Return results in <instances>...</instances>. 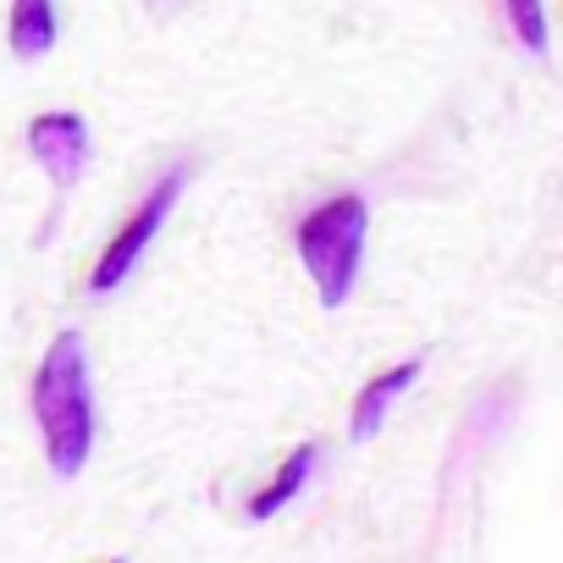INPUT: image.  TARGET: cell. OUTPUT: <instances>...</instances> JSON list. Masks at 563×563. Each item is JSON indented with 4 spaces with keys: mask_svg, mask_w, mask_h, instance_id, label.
<instances>
[{
    "mask_svg": "<svg viewBox=\"0 0 563 563\" xmlns=\"http://www.w3.org/2000/svg\"><path fill=\"white\" fill-rule=\"evenodd\" d=\"M34 420L56 475H78L95 448V387L78 332H56L34 371Z\"/></svg>",
    "mask_w": 563,
    "mask_h": 563,
    "instance_id": "obj_1",
    "label": "cell"
},
{
    "mask_svg": "<svg viewBox=\"0 0 563 563\" xmlns=\"http://www.w3.org/2000/svg\"><path fill=\"white\" fill-rule=\"evenodd\" d=\"M365 238H371V205L360 194H338L299 221L294 243L327 310H343V299L354 294V276L365 265Z\"/></svg>",
    "mask_w": 563,
    "mask_h": 563,
    "instance_id": "obj_2",
    "label": "cell"
},
{
    "mask_svg": "<svg viewBox=\"0 0 563 563\" xmlns=\"http://www.w3.org/2000/svg\"><path fill=\"white\" fill-rule=\"evenodd\" d=\"M183 183H188V166H172L150 194H144V205L117 227V238L106 243V254H100V265H95V276H89V294L95 299H106V294H117L122 282L133 276V265L144 260V249L155 243V232L166 227V216H172V205H177V194H183Z\"/></svg>",
    "mask_w": 563,
    "mask_h": 563,
    "instance_id": "obj_3",
    "label": "cell"
},
{
    "mask_svg": "<svg viewBox=\"0 0 563 563\" xmlns=\"http://www.w3.org/2000/svg\"><path fill=\"white\" fill-rule=\"evenodd\" d=\"M29 155L45 166V177L56 188H73L84 177V161H89V122L73 117V111H51V117H34L29 128Z\"/></svg>",
    "mask_w": 563,
    "mask_h": 563,
    "instance_id": "obj_4",
    "label": "cell"
},
{
    "mask_svg": "<svg viewBox=\"0 0 563 563\" xmlns=\"http://www.w3.org/2000/svg\"><path fill=\"white\" fill-rule=\"evenodd\" d=\"M420 365L426 360H404V365H393V371H382L376 382H365V393L354 398V442H371L376 431H382V420H387V409L420 382Z\"/></svg>",
    "mask_w": 563,
    "mask_h": 563,
    "instance_id": "obj_5",
    "label": "cell"
},
{
    "mask_svg": "<svg viewBox=\"0 0 563 563\" xmlns=\"http://www.w3.org/2000/svg\"><path fill=\"white\" fill-rule=\"evenodd\" d=\"M316 464H321V448L316 442H305V448H294L288 459H282V470L271 475V486L265 492H254L249 497V519H276L282 508H288L305 486H310V475H316Z\"/></svg>",
    "mask_w": 563,
    "mask_h": 563,
    "instance_id": "obj_6",
    "label": "cell"
},
{
    "mask_svg": "<svg viewBox=\"0 0 563 563\" xmlns=\"http://www.w3.org/2000/svg\"><path fill=\"white\" fill-rule=\"evenodd\" d=\"M12 56L18 62H40L56 51V0H12Z\"/></svg>",
    "mask_w": 563,
    "mask_h": 563,
    "instance_id": "obj_7",
    "label": "cell"
},
{
    "mask_svg": "<svg viewBox=\"0 0 563 563\" xmlns=\"http://www.w3.org/2000/svg\"><path fill=\"white\" fill-rule=\"evenodd\" d=\"M508 7V23L519 34V45L530 56H547V12H541V0H503Z\"/></svg>",
    "mask_w": 563,
    "mask_h": 563,
    "instance_id": "obj_8",
    "label": "cell"
}]
</instances>
